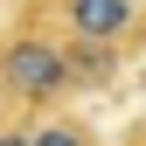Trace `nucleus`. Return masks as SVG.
<instances>
[{"mask_svg": "<svg viewBox=\"0 0 146 146\" xmlns=\"http://www.w3.org/2000/svg\"><path fill=\"white\" fill-rule=\"evenodd\" d=\"M70 90H77V77H70V42L63 35H49L42 21H21V28L0 35V104L7 111L42 118Z\"/></svg>", "mask_w": 146, "mask_h": 146, "instance_id": "f257e3e1", "label": "nucleus"}, {"mask_svg": "<svg viewBox=\"0 0 146 146\" xmlns=\"http://www.w3.org/2000/svg\"><path fill=\"white\" fill-rule=\"evenodd\" d=\"M146 28L139 0H56V35H77V42H118L132 49Z\"/></svg>", "mask_w": 146, "mask_h": 146, "instance_id": "f03ea898", "label": "nucleus"}, {"mask_svg": "<svg viewBox=\"0 0 146 146\" xmlns=\"http://www.w3.org/2000/svg\"><path fill=\"white\" fill-rule=\"evenodd\" d=\"M63 42H70V77H77V90H104L118 77V63H125L118 42H77V35H63Z\"/></svg>", "mask_w": 146, "mask_h": 146, "instance_id": "7ed1b4c3", "label": "nucleus"}, {"mask_svg": "<svg viewBox=\"0 0 146 146\" xmlns=\"http://www.w3.org/2000/svg\"><path fill=\"white\" fill-rule=\"evenodd\" d=\"M28 132H35V146H98V132H90L84 118H70V111H42V118H28Z\"/></svg>", "mask_w": 146, "mask_h": 146, "instance_id": "20e7f679", "label": "nucleus"}, {"mask_svg": "<svg viewBox=\"0 0 146 146\" xmlns=\"http://www.w3.org/2000/svg\"><path fill=\"white\" fill-rule=\"evenodd\" d=\"M0 146H35V132H28V118H21V111L0 118Z\"/></svg>", "mask_w": 146, "mask_h": 146, "instance_id": "39448f33", "label": "nucleus"}, {"mask_svg": "<svg viewBox=\"0 0 146 146\" xmlns=\"http://www.w3.org/2000/svg\"><path fill=\"white\" fill-rule=\"evenodd\" d=\"M139 139H146V125H139Z\"/></svg>", "mask_w": 146, "mask_h": 146, "instance_id": "423d86ee", "label": "nucleus"}]
</instances>
